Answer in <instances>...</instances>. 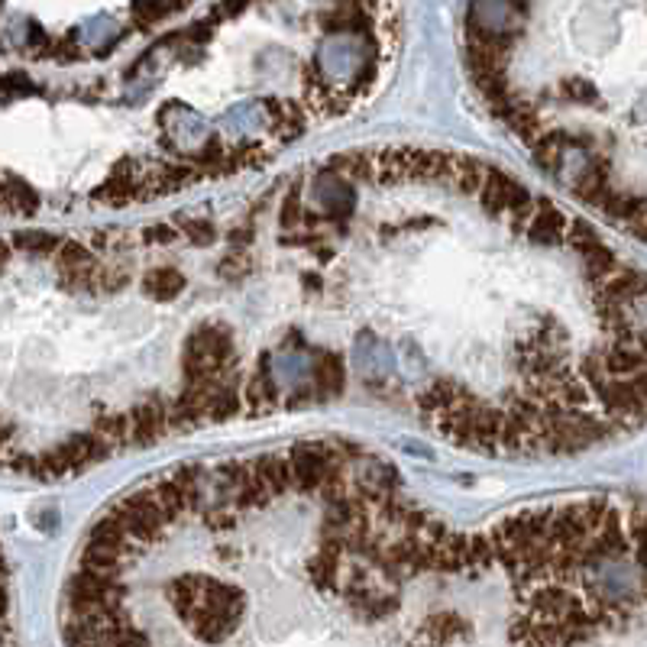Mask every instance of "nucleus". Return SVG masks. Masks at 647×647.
<instances>
[{"instance_id":"f257e3e1","label":"nucleus","mask_w":647,"mask_h":647,"mask_svg":"<svg viewBox=\"0 0 647 647\" xmlns=\"http://www.w3.org/2000/svg\"><path fill=\"white\" fill-rule=\"evenodd\" d=\"M444 528L399 495L292 560L220 538L172 570L117 560L65 605V647H615L647 615V509H524L473 531L456 573Z\"/></svg>"},{"instance_id":"f03ea898","label":"nucleus","mask_w":647,"mask_h":647,"mask_svg":"<svg viewBox=\"0 0 647 647\" xmlns=\"http://www.w3.org/2000/svg\"><path fill=\"white\" fill-rule=\"evenodd\" d=\"M127 415H130V440H127L130 447H143L169 434V399H149Z\"/></svg>"},{"instance_id":"7ed1b4c3","label":"nucleus","mask_w":647,"mask_h":647,"mask_svg":"<svg viewBox=\"0 0 647 647\" xmlns=\"http://www.w3.org/2000/svg\"><path fill=\"white\" fill-rule=\"evenodd\" d=\"M243 405H247L253 415H266V411H272L278 405V386H276V376H272L269 353H262L259 360H256L253 379L243 386Z\"/></svg>"},{"instance_id":"20e7f679","label":"nucleus","mask_w":647,"mask_h":647,"mask_svg":"<svg viewBox=\"0 0 647 647\" xmlns=\"http://www.w3.org/2000/svg\"><path fill=\"white\" fill-rule=\"evenodd\" d=\"M343 389V360L333 353H317L311 366V392L314 401H331Z\"/></svg>"},{"instance_id":"39448f33","label":"nucleus","mask_w":647,"mask_h":647,"mask_svg":"<svg viewBox=\"0 0 647 647\" xmlns=\"http://www.w3.org/2000/svg\"><path fill=\"white\" fill-rule=\"evenodd\" d=\"M143 288H146L149 298L169 301L185 288V276L178 269H172V266H155V269L146 272V278H143Z\"/></svg>"},{"instance_id":"423d86ee","label":"nucleus","mask_w":647,"mask_h":647,"mask_svg":"<svg viewBox=\"0 0 647 647\" xmlns=\"http://www.w3.org/2000/svg\"><path fill=\"white\" fill-rule=\"evenodd\" d=\"M94 198L104 201V204H133V201H139V182L114 172V175L94 192Z\"/></svg>"},{"instance_id":"0eeeda50","label":"nucleus","mask_w":647,"mask_h":647,"mask_svg":"<svg viewBox=\"0 0 647 647\" xmlns=\"http://www.w3.org/2000/svg\"><path fill=\"white\" fill-rule=\"evenodd\" d=\"M94 431L108 440L110 447L127 444V440H130V415H127V411H100V415L94 417Z\"/></svg>"},{"instance_id":"6e6552de","label":"nucleus","mask_w":647,"mask_h":647,"mask_svg":"<svg viewBox=\"0 0 647 647\" xmlns=\"http://www.w3.org/2000/svg\"><path fill=\"white\" fill-rule=\"evenodd\" d=\"M59 253V269L62 272H75V269H88V266H98L94 262V253L81 243H62L55 249Z\"/></svg>"},{"instance_id":"1a4fd4ad","label":"nucleus","mask_w":647,"mask_h":647,"mask_svg":"<svg viewBox=\"0 0 647 647\" xmlns=\"http://www.w3.org/2000/svg\"><path fill=\"white\" fill-rule=\"evenodd\" d=\"M16 247L26 249V253H55V249L62 247V239L42 230H26L16 237Z\"/></svg>"},{"instance_id":"9d476101","label":"nucleus","mask_w":647,"mask_h":647,"mask_svg":"<svg viewBox=\"0 0 647 647\" xmlns=\"http://www.w3.org/2000/svg\"><path fill=\"white\" fill-rule=\"evenodd\" d=\"M178 230H182V237L192 239L194 247H211L217 239V230L208 224V220H188V217H182V220H175Z\"/></svg>"},{"instance_id":"9b49d317","label":"nucleus","mask_w":647,"mask_h":647,"mask_svg":"<svg viewBox=\"0 0 647 647\" xmlns=\"http://www.w3.org/2000/svg\"><path fill=\"white\" fill-rule=\"evenodd\" d=\"M301 217H305V204H301L298 198V185L292 188V192L282 198V211H278V220H282V227H295L301 224Z\"/></svg>"},{"instance_id":"f8f14e48","label":"nucleus","mask_w":647,"mask_h":647,"mask_svg":"<svg viewBox=\"0 0 647 647\" xmlns=\"http://www.w3.org/2000/svg\"><path fill=\"white\" fill-rule=\"evenodd\" d=\"M94 286H98V292H120V288L130 286V278L120 269H94Z\"/></svg>"},{"instance_id":"ddd939ff","label":"nucleus","mask_w":647,"mask_h":647,"mask_svg":"<svg viewBox=\"0 0 647 647\" xmlns=\"http://www.w3.org/2000/svg\"><path fill=\"white\" fill-rule=\"evenodd\" d=\"M143 239L155 243V247H169V243L182 239V230H178V224H153L143 230Z\"/></svg>"},{"instance_id":"4468645a","label":"nucleus","mask_w":647,"mask_h":647,"mask_svg":"<svg viewBox=\"0 0 647 647\" xmlns=\"http://www.w3.org/2000/svg\"><path fill=\"white\" fill-rule=\"evenodd\" d=\"M227 239H230V247H233V249H243V247H249V243H253V239H256L253 224H243V227H239V230H233Z\"/></svg>"},{"instance_id":"2eb2a0df","label":"nucleus","mask_w":647,"mask_h":647,"mask_svg":"<svg viewBox=\"0 0 647 647\" xmlns=\"http://www.w3.org/2000/svg\"><path fill=\"white\" fill-rule=\"evenodd\" d=\"M7 259H10V249L0 243V269H4V262H7Z\"/></svg>"}]
</instances>
